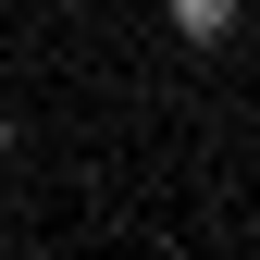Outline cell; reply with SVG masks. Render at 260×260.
<instances>
[{
    "mask_svg": "<svg viewBox=\"0 0 260 260\" xmlns=\"http://www.w3.org/2000/svg\"><path fill=\"white\" fill-rule=\"evenodd\" d=\"M50 13H75V0H50Z\"/></svg>",
    "mask_w": 260,
    "mask_h": 260,
    "instance_id": "cell-3",
    "label": "cell"
},
{
    "mask_svg": "<svg viewBox=\"0 0 260 260\" xmlns=\"http://www.w3.org/2000/svg\"><path fill=\"white\" fill-rule=\"evenodd\" d=\"M174 13V38L186 50H223V38H248V0H161Z\"/></svg>",
    "mask_w": 260,
    "mask_h": 260,
    "instance_id": "cell-1",
    "label": "cell"
},
{
    "mask_svg": "<svg viewBox=\"0 0 260 260\" xmlns=\"http://www.w3.org/2000/svg\"><path fill=\"white\" fill-rule=\"evenodd\" d=\"M13 149H25V124H13V100H0V161H13Z\"/></svg>",
    "mask_w": 260,
    "mask_h": 260,
    "instance_id": "cell-2",
    "label": "cell"
}]
</instances>
